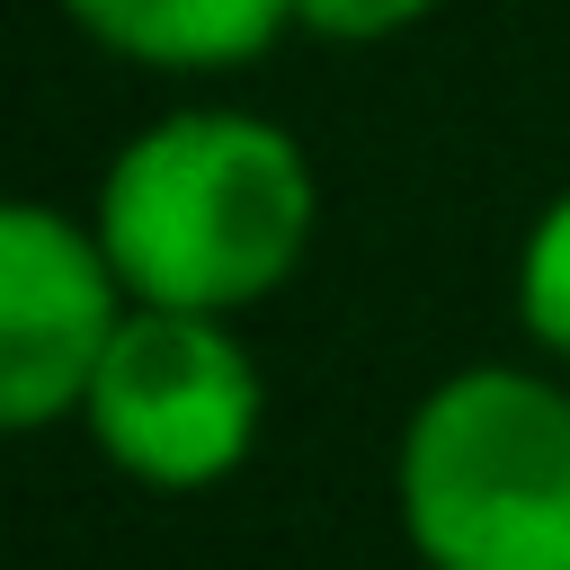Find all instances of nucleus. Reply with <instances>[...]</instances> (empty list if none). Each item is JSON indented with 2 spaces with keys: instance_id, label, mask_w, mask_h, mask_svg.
Returning a JSON list of instances; mask_svg holds the SVG:
<instances>
[{
  "instance_id": "7",
  "label": "nucleus",
  "mask_w": 570,
  "mask_h": 570,
  "mask_svg": "<svg viewBox=\"0 0 570 570\" xmlns=\"http://www.w3.org/2000/svg\"><path fill=\"white\" fill-rule=\"evenodd\" d=\"M428 0H294V18L303 27H321V36H392V27H410Z\"/></svg>"
},
{
  "instance_id": "6",
  "label": "nucleus",
  "mask_w": 570,
  "mask_h": 570,
  "mask_svg": "<svg viewBox=\"0 0 570 570\" xmlns=\"http://www.w3.org/2000/svg\"><path fill=\"white\" fill-rule=\"evenodd\" d=\"M517 312H525V330H534L552 356H570V196H561V205L534 223V240H525Z\"/></svg>"
},
{
  "instance_id": "3",
  "label": "nucleus",
  "mask_w": 570,
  "mask_h": 570,
  "mask_svg": "<svg viewBox=\"0 0 570 570\" xmlns=\"http://www.w3.org/2000/svg\"><path fill=\"white\" fill-rule=\"evenodd\" d=\"M89 428L125 472L187 490V481H214L249 454L258 374L223 338L214 312L142 303L134 321H116V338L89 374Z\"/></svg>"
},
{
  "instance_id": "5",
  "label": "nucleus",
  "mask_w": 570,
  "mask_h": 570,
  "mask_svg": "<svg viewBox=\"0 0 570 570\" xmlns=\"http://www.w3.org/2000/svg\"><path fill=\"white\" fill-rule=\"evenodd\" d=\"M62 9L134 62H240L294 18V0H62Z\"/></svg>"
},
{
  "instance_id": "4",
  "label": "nucleus",
  "mask_w": 570,
  "mask_h": 570,
  "mask_svg": "<svg viewBox=\"0 0 570 570\" xmlns=\"http://www.w3.org/2000/svg\"><path fill=\"white\" fill-rule=\"evenodd\" d=\"M116 258L80 240L53 205L0 214V419L45 428L53 410L89 401V374L116 338Z\"/></svg>"
},
{
  "instance_id": "1",
  "label": "nucleus",
  "mask_w": 570,
  "mask_h": 570,
  "mask_svg": "<svg viewBox=\"0 0 570 570\" xmlns=\"http://www.w3.org/2000/svg\"><path fill=\"white\" fill-rule=\"evenodd\" d=\"M312 232L303 151L232 107L160 116L134 134L98 187V240L142 303L232 312L285 285Z\"/></svg>"
},
{
  "instance_id": "2",
  "label": "nucleus",
  "mask_w": 570,
  "mask_h": 570,
  "mask_svg": "<svg viewBox=\"0 0 570 570\" xmlns=\"http://www.w3.org/2000/svg\"><path fill=\"white\" fill-rule=\"evenodd\" d=\"M401 525L436 570H570V392L472 365L401 436Z\"/></svg>"
}]
</instances>
